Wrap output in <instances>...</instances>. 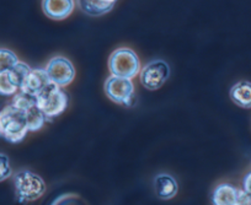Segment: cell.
I'll return each mask as SVG.
<instances>
[{"instance_id": "ac0fdd59", "label": "cell", "mask_w": 251, "mask_h": 205, "mask_svg": "<svg viewBox=\"0 0 251 205\" xmlns=\"http://www.w3.org/2000/svg\"><path fill=\"white\" fill-rule=\"evenodd\" d=\"M30 70H31V68L24 62H19L18 64H16L15 67H14L13 69L10 70L11 75H13L15 83L18 84L19 89H21V86L24 85V83H25V79L27 78Z\"/></svg>"}, {"instance_id": "6da1fadb", "label": "cell", "mask_w": 251, "mask_h": 205, "mask_svg": "<svg viewBox=\"0 0 251 205\" xmlns=\"http://www.w3.org/2000/svg\"><path fill=\"white\" fill-rule=\"evenodd\" d=\"M30 132L24 111L14 103L0 111V138L11 144H19Z\"/></svg>"}, {"instance_id": "30bf717a", "label": "cell", "mask_w": 251, "mask_h": 205, "mask_svg": "<svg viewBox=\"0 0 251 205\" xmlns=\"http://www.w3.org/2000/svg\"><path fill=\"white\" fill-rule=\"evenodd\" d=\"M74 0H42L43 13L52 20H64L74 10Z\"/></svg>"}, {"instance_id": "2e32d148", "label": "cell", "mask_w": 251, "mask_h": 205, "mask_svg": "<svg viewBox=\"0 0 251 205\" xmlns=\"http://www.w3.org/2000/svg\"><path fill=\"white\" fill-rule=\"evenodd\" d=\"M20 62L18 55L8 48H0V73L11 70Z\"/></svg>"}, {"instance_id": "5b68a950", "label": "cell", "mask_w": 251, "mask_h": 205, "mask_svg": "<svg viewBox=\"0 0 251 205\" xmlns=\"http://www.w3.org/2000/svg\"><path fill=\"white\" fill-rule=\"evenodd\" d=\"M141 83L151 91L159 90L170 76V65L163 59H154L141 69Z\"/></svg>"}, {"instance_id": "8fae6325", "label": "cell", "mask_w": 251, "mask_h": 205, "mask_svg": "<svg viewBox=\"0 0 251 205\" xmlns=\"http://www.w3.org/2000/svg\"><path fill=\"white\" fill-rule=\"evenodd\" d=\"M240 194L241 189L229 183H222L213 190L212 203L213 205H238Z\"/></svg>"}, {"instance_id": "e0dca14e", "label": "cell", "mask_w": 251, "mask_h": 205, "mask_svg": "<svg viewBox=\"0 0 251 205\" xmlns=\"http://www.w3.org/2000/svg\"><path fill=\"white\" fill-rule=\"evenodd\" d=\"M50 205H89V203L76 193H64L55 198Z\"/></svg>"}, {"instance_id": "52a82bcc", "label": "cell", "mask_w": 251, "mask_h": 205, "mask_svg": "<svg viewBox=\"0 0 251 205\" xmlns=\"http://www.w3.org/2000/svg\"><path fill=\"white\" fill-rule=\"evenodd\" d=\"M11 103H14V105L18 106V107H20L24 111L30 132H37L47 122L46 115L43 114V112L37 106L36 97L26 95V93L20 91L19 93L14 95V100Z\"/></svg>"}, {"instance_id": "5bb4252c", "label": "cell", "mask_w": 251, "mask_h": 205, "mask_svg": "<svg viewBox=\"0 0 251 205\" xmlns=\"http://www.w3.org/2000/svg\"><path fill=\"white\" fill-rule=\"evenodd\" d=\"M78 5L84 14L98 18L112 10L115 4L107 3L105 0H78Z\"/></svg>"}, {"instance_id": "d6986e66", "label": "cell", "mask_w": 251, "mask_h": 205, "mask_svg": "<svg viewBox=\"0 0 251 205\" xmlns=\"http://www.w3.org/2000/svg\"><path fill=\"white\" fill-rule=\"evenodd\" d=\"M11 175H13V170H11L10 160H9L8 155L0 153V182L10 178Z\"/></svg>"}, {"instance_id": "7402d4cb", "label": "cell", "mask_w": 251, "mask_h": 205, "mask_svg": "<svg viewBox=\"0 0 251 205\" xmlns=\"http://www.w3.org/2000/svg\"><path fill=\"white\" fill-rule=\"evenodd\" d=\"M105 1H107V3H112V4L116 3V0H105Z\"/></svg>"}, {"instance_id": "9c48e42d", "label": "cell", "mask_w": 251, "mask_h": 205, "mask_svg": "<svg viewBox=\"0 0 251 205\" xmlns=\"http://www.w3.org/2000/svg\"><path fill=\"white\" fill-rule=\"evenodd\" d=\"M50 83V78H48L46 69L43 68H31L30 73H28L27 78L25 79V83L21 86V92L30 95L32 97H37L46 88H47Z\"/></svg>"}, {"instance_id": "3957f363", "label": "cell", "mask_w": 251, "mask_h": 205, "mask_svg": "<svg viewBox=\"0 0 251 205\" xmlns=\"http://www.w3.org/2000/svg\"><path fill=\"white\" fill-rule=\"evenodd\" d=\"M111 75L118 78L133 79L141 73V62L136 52L129 48H118L108 59Z\"/></svg>"}, {"instance_id": "7c38bea8", "label": "cell", "mask_w": 251, "mask_h": 205, "mask_svg": "<svg viewBox=\"0 0 251 205\" xmlns=\"http://www.w3.org/2000/svg\"><path fill=\"white\" fill-rule=\"evenodd\" d=\"M154 189L159 199H173L178 190V184L175 178L168 173H159L154 178Z\"/></svg>"}, {"instance_id": "9a60e30c", "label": "cell", "mask_w": 251, "mask_h": 205, "mask_svg": "<svg viewBox=\"0 0 251 205\" xmlns=\"http://www.w3.org/2000/svg\"><path fill=\"white\" fill-rule=\"evenodd\" d=\"M20 91L18 84L14 80L10 70L0 73V95L1 96H14Z\"/></svg>"}, {"instance_id": "8992f818", "label": "cell", "mask_w": 251, "mask_h": 205, "mask_svg": "<svg viewBox=\"0 0 251 205\" xmlns=\"http://www.w3.org/2000/svg\"><path fill=\"white\" fill-rule=\"evenodd\" d=\"M107 97L118 105L131 107L134 103V85L132 79L111 75L105 83Z\"/></svg>"}, {"instance_id": "44dd1931", "label": "cell", "mask_w": 251, "mask_h": 205, "mask_svg": "<svg viewBox=\"0 0 251 205\" xmlns=\"http://www.w3.org/2000/svg\"><path fill=\"white\" fill-rule=\"evenodd\" d=\"M238 205H251V195L246 194V193L241 189L240 199H239Z\"/></svg>"}, {"instance_id": "ffe728a7", "label": "cell", "mask_w": 251, "mask_h": 205, "mask_svg": "<svg viewBox=\"0 0 251 205\" xmlns=\"http://www.w3.org/2000/svg\"><path fill=\"white\" fill-rule=\"evenodd\" d=\"M243 190L246 193V194L251 195V172H249L248 175L244 177Z\"/></svg>"}, {"instance_id": "277c9868", "label": "cell", "mask_w": 251, "mask_h": 205, "mask_svg": "<svg viewBox=\"0 0 251 205\" xmlns=\"http://www.w3.org/2000/svg\"><path fill=\"white\" fill-rule=\"evenodd\" d=\"M36 102L47 120L58 117L67 110L68 96L62 88L50 84L40 95L36 97Z\"/></svg>"}, {"instance_id": "4fadbf2b", "label": "cell", "mask_w": 251, "mask_h": 205, "mask_svg": "<svg viewBox=\"0 0 251 205\" xmlns=\"http://www.w3.org/2000/svg\"><path fill=\"white\" fill-rule=\"evenodd\" d=\"M230 98L236 106L244 110L251 108V83L250 81H239L230 89Z\"/></svg>"}, {"instance_id": "ba28073f", "label": "cell", "mask_w": 251, "mask_h": 205, "mask_svg": "<svg viewBox=\"0 0 251 205\" xmlns=\"http://www.w3.org/2000/svg\"><path fill=\"white\" fill-rule=\"evenodd\" d=\"M50 83L59 88H66L75 78V68L73 63L66 57H54L45 68Z\"/></svg>"}, {"instance_id": "7a4b0ae2", "label": "cell", "mask_w": 251, "mask_h": 205, "mask_svg": "<svg viewBox=\"0 0 251 205\" xmlns=\"http://www.w3.org/2000/svg\"><path fill=\"white\" fill-rule=\"evenodd\" d=\"M16 199L20 204L35 202L46 193V183L35 172L21 170L14 175Z\"/></svg>"}]
</instances>
